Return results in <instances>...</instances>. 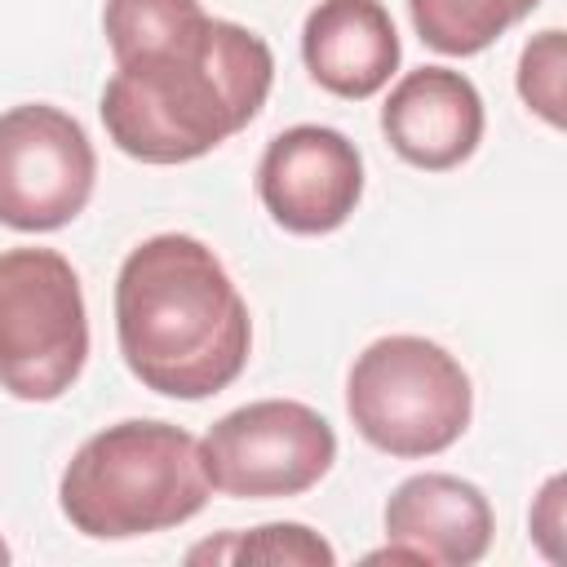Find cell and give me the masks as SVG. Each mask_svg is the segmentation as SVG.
<instances>
[{
	"instance_id": "5b68a950",
	"label": "cell",
	"mask_w": 567,
	"mask_h": 567,
	"mask_svg": "<svg viewBox=\"0 0 567 567\" xmlns=\"http://www.w3.org/2000/svg\"><path fill=\"white\" fill-rule=\"evenodd\" d=\"M89 359V310L58 248L0 252V390L22 403L62 399Z\"/></svg>"
},
{
	"instance_id": "8992f818",
	"label": "cell",
	"mask_w": 567,
	"mask_h": 567,
	"mask_svg": "<svg viewBox=\"0 0 567 567\" xmlns=\"http://www.w3.org/2000/svg\"><path fill=\"white\" fill-rule=\"evenodd\" d=\"M213 492L235 501H279L310 492L337 461L328 416L297 399H257L208 425L199 439Z\"/></svg>"
},
{
	"instance_id": "277c9868",
	"label": "cell",
	"mask_w": 567,
	"mask_h": 567,
	"mask_svg": "<svg viewBox=\"0 0 567 567\" xmlns=\"http://www.w3.org/2000/svg\"><path fill=\"white\" fill-rule=\"evenodd\" d=\"M346 412L363 443L421 461L447 452L474 416V385L456 354L416 332H390L354 354Z\"/></svg>"
},
{
	"instance_id": "30bf717a",
	"label": "cell",
	"mask_w": 567,
	"mask_h": 567,
	"mask_svg": "<svg viewBox=\"0 0 567 567\" xmlns=\"http://www.w3.org/2000/svg\"><path fill=\"white\" fill-rule=\"evenodd\" d=\"M385 540L416 554V563L470 567L492 549V505L478 483L443 470L403 478L385 501Z\"/></svg>"
},
{
	"instance_id": "7a4b0ae2",
	"label": "cell",
	"mask_w": 567,
	"mask_h": 567,
	"mask_svg": "<svg viewBox=\"0 0 567 567\" xmlns=\"http://www.w3.org/2000/svg\"><path fill=\"white\" fill-rule=\"evenodd\" d=\"M115 341L128 372L164 399H213L252 350L248 301L195 235L142 239L115 275Z\"/></svg>"
},
{
	"instance_id": "3957f363",
	"label": "cell",
	"mask_w": 567,
	"mask_h": 567,
	"mask_svg": "<svg viewBox=\"0 0 567 567\" xmlns=\"http://www.w3.org/2000/svg\"><path fill=\"white\" fill-rule=\"evenodd\" d=\"M213 496L199 439L173 421H115L62 470V518L89 540H133L190 523Z\"/></svg>"
},
{
	"instance_id": "6da1fadb",
	"label": "cell",
	"mask_w": 567,
	"mask_h": 567,
	"mask_svg": "<svg viewBox=\"0 0 567 567\" xmlns=\"http://www.w3.org/2000/svg\"><path fill=\"white\" fill-rule=\"evenodd\" d=\"M102 31L115 75L97 111L128 159L190 164L248 128L270 97V44L199 0H106Z\"/></svg>"
},
{
	"instance_id": "5bb4252c",
	"label": "cell",
	"mask_w": 567,
	"mask_h": 567,
	"mask_svg": "<svg viewBox=\"0 0 567 567\" xmlns=\"http://www.w3.org/2000/svg\"><path fill=\"white\" fill-rule=\"evenodd\" d=\"M563 66H567V49L558 27H545L518 53V97L554 128H563Z\"/></svg>"
},
{
	"instance_id": "52a82bcc",
	"label": "cell",
	"mask_w": 567,
	"mask_h": 567,
	"mask_svg": "<svg viewBox=\"0 0 567 567\" xmlns=\"http://www.w3.org/2000/svg\"><path fill=\"white\" fill-rule=\"evenodd\" d=\"M97 182V155L75 115L49 102L0 111V226L44 235L71 226Z\"/></svg>"
},
{
	"instance_id": "9c48e42d",
	"label": "cell",
	"mask_w": 567,
	"mask_h": 567,
	"mask_svg": "<svg viewBox=\"0 0 567 567\" xmlns=\"http://www.w3.org/2000/svg\"><path fill=\"white\" fill-rule=\"evenodd\" d=\"M483 124L487 115L474 80L452 66L408 71L381 106V133L390 151L425 173H447L465 164L483 142Z\"/></svg>"
},
{
	"instance_id": "2e32d148",
	"label": "cell",
	"mask_w": 567,
	"mask_h": 567,
	"mask_svg": "<svg viewBox=\"0 0 567 567\" xmlns=\"http://www.w3.org/2000/svg\"><path fill=\"white\" fill-rule=\"evenodd\" d=\"M9 558H13V554H9V545H4V536H0V567H4Z\"/></svg>"
},
{
	"instance_id": "4fadbf2b",
	"label": "cell",
	"mask_w": 567,
	"mask_h": 567,
	"mask_svg": "<svg viewBox=\"0 0 567 567\" xmlns=\"http://www.w3.org/2000/svg\"><path fill=\"white\" fill-rule=\"evenodd\" d=\"M190 563H292V567H332V545L306 523H266L252 532H226L186 554Z\"/></svg>"
},
{
	"instance_id": "7c38bea8",
	"label": "cell",
	"mask_w": 567,
	"mask_h": 567,
	"mask_svg": "<svg viewBox=\"0 0 567 567\" xmlns=\"http://www.w3.org/2000/svg\"><path fill=\"white\" fill-rule=\"evenodd\" d=\"M540 0H408V18L434 53L474 58L523 22Z\"/></svg>"
},
{
	"instance_id": "9a60e30c",
	"label": "cell",
	"mask_w": 567,
	"mask_h": 567,
	"mask_svg": "<svg viewBox=\"0 0 567 567\" xmlns=\"http://www.w3.org/2000/svg\"><path fill=\"white\" fill-rule=\"evenodd\" d=\"M532 536L545 549V558H563V549H558V536H563V474H554L540 487V496L532 505Z\"/></svg>"
},
{
	"instance_id": "ba28073f",
	"label": "cell",
	"mask_w": 567,
	"mask_h": 567,
	"mask_svg": "<svg viewBox=\"0 0 567 567\" xmlns=\"http://www.w3.org/2000/svg\"><path fill=\"white\" fill-rule=\"evenodd\" d=\"M257 199L275 226L328 235L346 226L363 199V155L328 124H292L275 133L257 159Z\"/></svg>"
},
{
	"instance_id": "8fae6325",
	"label": "cell",
	"mask_w": 567,
	"mask_h": 567,
	"mask_svg": "<svg viewBox=\"0 0 567 567\" xmlns=\"http://www.w3.org/2000/svg\"><path fill=\"white\" fill-rule=\"evenodd\" d=\"M403 44L381 0H319L301 27V62L319 89L363 102L390 84Z\"/></svg>"
}]
</instances>
